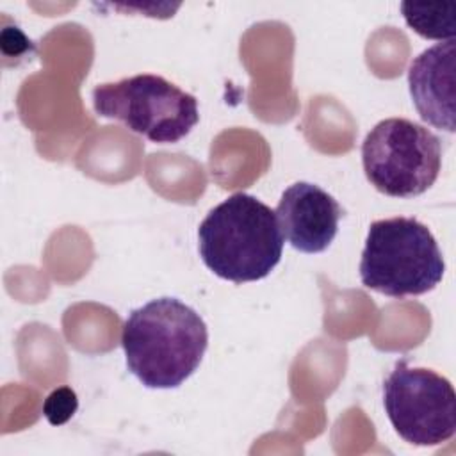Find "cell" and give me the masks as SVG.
<instances>
[{"label": "cell", "instance_id": "6da1fadb", "mask_svg": "<svg viewBox=\"0 0 456 456\" xmlns=\"http://www.w3.org/2000/svg\"><path fill=\"white\" fill-rule=\"evenodd\" d=\"M121 346L128 370L148 388H176L201 363L208 330L200 314L176 297H159L130 312Z\"/></svg>", "mask_w": 456, "mask_h": 456}, {"label": "cell", "instance_id": "7a4b0ae2", "mask_svg": "<svg viewBox=\"0 0 456 456\" xmlns=\"http://www.w3.org/2000/svg\"><path fill=\"white\" fill-rule=\"evenodd\" d=\"M203 264L219 278L246 283L271 274L283 253L274 210L248 192L214 207L198 228Z\"/></svg>", "mask_w": 456, "mask_h": 456}, {"label": "cell", "instance_id": "3957f363", "mask_svg": "<svg viewBox=\"0 0 456 456\" xmlns=\"http://www.w3.org/2000/svg\"><path fill=\"white\" fill-rule=\"evenodd\" d=\"M445 262L436 239L413 217H390L369 226L360 260L363 287L390 297L420 296L444 278Z\"/></svg>", "mask_w": 456, "mask_h": 456}, {"label": "cell", "instance_id": "277c9868", "mask_svg": "<svg viewBox=\"0 0 456 456\" xmlns=\"http://www.w3.org/2000/svg\"><path fill=\"white\" fill-rule=\"evenodd\" d=\"M93 107L151 142H178L200 119L198 100L164 77L141 73L93 89Z\"/></svg>", "mask_w": 456, "mask_h": 456}, {"label": "cell", "instance_id": "5b68a950", "mask_svg": "<svg viewBox=\"0 0 456 456\" xmlns=\"http://www.w3.org/2000/svg\"><path fill=\"white\" fill-rule=\"evenodd\" d=\"M362 164L367 180L379 192L413 198L436 182L442 167V142L419 123L388 118L365 135Z\"/></svg>", "mask_w": 456, "mask_h": 456}, {"label": "cell", "instance_id": "8992f818", "mask_svg": "<svg viewBox=\"0 0 456 456\" xmlns=\"http://www.w3.org/2000/svg\"><path fill=\"white\" fill-rule=\"evenodd\" d=\"M383 404L397 435L408 444L440 445L456 431V394L451 381L399 360L383 381Z\"/></svg>", "mask_w": 456, "mask_h": 456}, {"label": "cell", "instance_id": "52a82bcc", "mask_svg": "<svg viewBox=\"0 0 456 456\" xmlns=\"http://www.w3.org/2000/svg\"><path fill=\"white\" fill-rule=\"evenodd\" d=\"M281 235L301 253H321L330 248L342 217L338 201L310 182L287 187L274 210Z\"/></svg>", "mask_w": 456, "mask_h": 456}, {"label": "cell", "instance_id": "ba28073f", "mask_svg": "<svg viewBox=\"0 0 456 456\" xmlns=\"http://www.w3.org/2000/svg\"><path fill=\"white\" fill-rule=\"evenodd\" d=\"M456 41L449 39L419 53L408 68L411 102L422 121L456 130Z\"/></svg>", "mask_w": 456, "mask_h": 456}, {"label": "cell", "instance_id": "9c48e42d", "mask_svg": "<svg viewBox=\"0 0 456 456\" xmlns=\"http://www.w3.org/2000/svg\"><path fill=\"white\" fill-rule=\"evenodd\" d=\"M401 12L411 30L426 39L449 41L456 34L454 4H413L403 2Z\"/></svg>", "mask_w": 456, "mask_h": 456}, {"label": "cell", "instance_id": "30bf717a", "mask_svg": "<svg viewBox=\"0 0 456 456\" xmlns=\"http://www.w3.org/2000/svg\"><path fill=\"white\" fill-rule=\"evenodd\" d=\"M77 408V394L68 387H61L46 397L43 404V413L50 424H64L73 417Z\"/></svg>", "mask_w": 456, "mask_h": 456}]
</instances>
